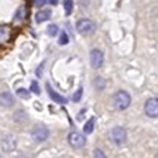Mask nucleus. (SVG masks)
I'll use <instances>...</instances> for the list:
<instances>
[{
    "instance_id": "12",
    "label": "nucleus",
    "mask_w": 158,
    "mask_h": 158,
    "mask_svg": "<svg viewBox=\"0 0 158 158\" xmlns=\"http://www.w3.org/2000/svg\"><path fill=\"white\" fill-rule=\"evenodd\" d=\"M16 94H17L20 98H22V99H28V98H30V91H28L27 89H25V88L17 89V90H16Z\"/></svg>"
},
{
    "instance_id": "3",
    "label": "nucleus",
    "mask_w": 158,
    "mask_h": 158,
    "mask_svg": "<svg viewBox=\"0 0 158 158\" xmlns=\"http://www.w3.org/2000/svg\"><path fill=\"white\" fill-rule=\"evenodd\" d=\"M95 28H96V25L94 23V21L89 19H81L77 22V30L81 35H91L94 33Z\"/></svg>"
},
{
    "instance_id": "13",
    "label": "nucleus",
    "mask_w": 158,
    "mask_h": 158,
    "mask_svg": "<svg viewBox=\"0 0 158 158\" xmlns=\"http://www.w3.org/2000/svg\"><path fill=\"white\" fill-rule=\"evenodd\" d=\"M63 6H64V10H65V15H69L73 11V1L67 0V1H64Z\"/></svg>"
},
{
    "instance_id": "2",
    "label": "nucleus",
    "mask_w": 158,
    "mask_h": 158,
    "mask_svg": "<svg viewBox=\"0 0 158 158\" xmlns=\"http://www.w3.org/2000/svg\"><path fill=\"white\" fill-rule=\"evenodd\" d=\"M48 135H49L48 128L44 125H42V123L35 125L33 128H32V131H31V136H32V138L36 142H43V141H46L48 138Z\"/></svg>"
},
{
    "instance_id": "6",
    "label": "nucleus",
    "mask_w": 158,
    "mask_h": 158,
    "mask_svg": "<svg viewBox=\"0 0 158 158\" xmlns=\"http://www.w3.org/2000/svg\"><path fill=\"white\" fill-rule=\"evenodd\" d=\"M144 112L149 117H157L158 116V99L151 98L144 104Z\"/></svg>"
},
{
    "instance_id": "5",
    "label": "nucleus",
    "mask_w": 158,
    "mask_h": 158,
    "mask_svg": "<svg viewBox=\"0 0 158 158\" xmlns=\"http://www.w3.org/2000/svg\"><path fill=\"white\" fill-rule=\"evenodd\" d=\"M68 142L73 148H81L85 146L86 139H85L84 135H81L79 132H72L68 136Z\"/></svg>"
},
{
    "instance_id": "4",
    "label": "nucleus",
    "mask_w": 158,
    "mask_h": 158,
    "mask_svg": "<svg viewBox=\"0 0 158 158\" xmlns=\"http://www.w3.org/2000/svg\"><path fill=\"white\" fill-rule=\"evenodd\" d=\"M126 136H127L126 130H125L123 127H120V126L114 127V128L111 130V132H110V138H111V141H112L115 144H117V146L125 143Z\"/></svg>"
},
{
    "instance_id": "18",
    "label": "nucleus",
    "mask_w": 158,
    "mask_h": 158,
    "mask_svg": "<svg viewBox=\"0 0 158 158\" xmlns=\"http://www.w3.org/2000/svg\"><path fill=\"white\" fill-rule=\"evenodd\" d=\"M94 158H106V156L100 148H96L94 149Z\"/></svg>"
},
{
    "instance_id": "7",
    "label": "nucleus",
    "mask_w": 158,
    "mask_h": 158,
    "mask_svg": "<svg viewBox=\"0 0 158 158\" xmlns=\"http://www.w3.org/2000/svg\"><path fill=\"white\" fill-rule=\"evenodd\" d=\"M102 62H104V56H102V52L99 51V49H93L90 52V64L93 68L98 69L102 65Z\"/></svg>"
},
{
    "instance_id": "17",
    "label": "nucleus",
    "mask_w": 158,
    "mask_h": 158,
    "mask_svg": "<svg viewBox=\"0 0 158 158\" xmlns=\"http://www.w3.org/2000/svg\"><path fill=\"white\" fill-rule=\"evenodd\" d=\"M30 90H31L32 93H35V94H40V93H41V90H40V86H38V84H37V81H36V80H33V81L31 83Z\"/></svg>"
},
{
    "instance_id": "10",
    "label": "nucleus",
    "mask_w": 158,
    "mask_h": 158,
    "mask_svg": "<svg viewBox=\"0 0 158 158\" xmlns=\"http://www.w3.org/2000/svg\"><path fill=\"white\" fill-rule=\"evenodd\" d=\"M51 15H52V12H51V10H47V9H44V10H40V11H37V14L35 15V20H36V22H44V21H47L49 17H51Z\"/></svg>"
},
{
    "instance_id": "14",
    "label": "nucleus",
    "mask_w": 158,
    "mask_h": 158,
    "mask_svg": "<svg viewBox=\"0 0 158 158\" xmlns=\"http://www.w3.org/2000/svg\"><path fill=\"white\" fill-rule=\"evenodd\" d=\"M94 85H95L96 89L101 90V89H104V86H105V80H104L102 78H95V80H94Z\"/></svg>"
},
{
    "instance_id": "1",
    "label": "nucleus",
    "mask_w": 158,
    "mask_h": 158,
    "mask_svg": "<svg viewBox=\"0 0 158 158\" xmlns=\"http://www.w3.org/2000/svg\"><path fill=\"white\" fill-rule=\"evenodd\" d=\"M112 102H114L115 109H117V110H125L131 104V96H130L128 93H126L123 90H118L117 93H115V95L112 98Z\"/></svg>"
},
{
    "instance_id": "11",
    "label": "nucleus",
    "mask_w": 158,
    "mask_h": 158,
    "mask_svg": "<svg viewBox=\"0 0 158 158\" xmlns=\"http://www.w3.org/2000/svg\"><path fill=\"white\" fill-rule=\"evenodd\" d=\"M94 125H95V118L94 117H90L86 122H85V125H84V132L85 133H91L93 132V130H94Z\"/></svg>"
},
{
    "instance_id": "20",
    "label": "nucleus",
    "mask_w": 158,
    "mask_h": 158,
    "mask_svg": "<svg viewBox=\"0 0 158 158\" xmlns=\"http://www.w3.org/2000/svg\"><path fill=\"white\" fill-rule=\"evenodd\" d=\"M46 4H47V1H35V5L36 6H43Z\"/></svg>"
},
{
    "instance_id": "9",
    "label": "nucleus",
    "mask_w": 158,
    "mask_h": 158,
    "mask_svg": "<svg viewBox=\"0 0 158 158\" xmlns=\"http://www.w3.org/2000/svg\"><path fill=\"white\" fill-rule=\"evenodd\" d=\"M0 104L4 106V107H10L15 104V99H14V95L9 91H4L1 93L0 95Z\"/></svg>"
},
{
    "instance_id": "16",
    "label": "nucleus",
    "mask_w": 158,
    "mask_h": 158,
    "mask_svg": "<svg viewBox=\"0 0 158 158\" xmlns=\"http://www.w3.org/2000/svg\"><path fill=\"white\" fill-rule=\"evenodd\" d=\"M68 42H69V37L67 36L65 32H62V33L59 35V41H58V43H59V44H67Z\"/></svg>"
},
{
    "instance_id": "21",
    "label": "nucleus",
    "mask_w": 158,
    "mask_h": 158,
    "mask_svg": "<svg viewBox=\"0 0 158 158\" xmlns=\"http://www.w3.org/2000/svg\"><path fill=\"white\" fill-rule=\"evenodd\" d=\"M157 158H158V154H157Z\"/></svg>"
},
{
    "instance_id": "19",
    "label": "nucleus",
    "mask_w": 158,
    "mask_h": 158,
    "mask_svg": "<svg viewBox=\"0 0 158 158\" xmlns=\"http://www.w3.org/2000/svg\"><path fill=\"white\" fill-rule=\"evenodd\" d=\"M81 94H83V89L80 88V89H78V90L75 91V94L73 95V100H74V101H79L80 98H81Z\"/></svg>"
},
{
    "instance_id": "15",
    "label": "nucleus",
    "mask_w": 158,
    "mask_h": 158,
    "mask_svg": "<svg viewBox=\"0 0 158 158\" xmlns=\"http://www.w3.org/2000/svg\"><path fill=\"white\" fill-rule=\"evenodd\" d=\"M47 32H48L49 36H56L58 33V27L56 25H49L47 27Z\"/></svg>"
},
{
    "instance_id": "8",
    "label": "nucleus",
    "mask_w": 158,
    "mask_h": 158,
    "mask_svg": "<svg viewBox=\"0 0 158 158\" xmlns=\"http://www.w3.org/2000/svg\"><path fill=\"white\" fill-rule=\"evenodd\" d=\"M46 88H47V93H48V95L51 96V99H52L54 102H58V104H67V102H68V100H67L64 96L59 95L57 91H54L53 88H52L49 84H47Z\"/></svg>"
}]
</instances>
